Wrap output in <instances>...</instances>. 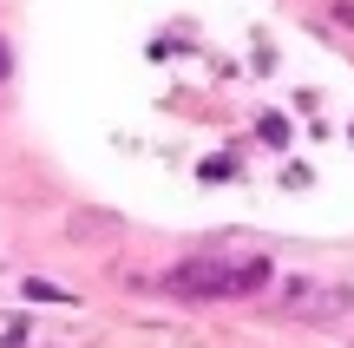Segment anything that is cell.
<instances>
[{"instance_id": "obj_1", "label": "cell", "mask_w": 354, "mask_h": 348, "mask_svg": "<svg viewBox=\"0 0 354 348\" xmlns=\"http://www.w3.org/2000/svg\"><path fill=\"white\" fill-rule=\"evenodd\" d=\"M276 309L295 315V322H328V315L348 309V289L342 283H315V276H295V283L276 289Z\"/></svg>"}, {"instance_id": "obj_2", "label": "cell", "mask_w": 354, "mask_h": 348, "mask_svg": "<svg viewBox=\"0 0 354 348\" xmlns=\"http://www.w3.org/2000/svg\"><path fill=\"white\" fill-rule=\"evenodd\" d=\"M171 296L184 302H210V296H236V263H216V257H190L165 276Z\"/></svg>"}, {"instance_id": "obj_3", "label": "cell", "mask_w": 354, "mask_h": 348, "mask_svg": "<svg viewBox=\"0 0 354 348\" xmlns=\"http://www.w3.org/2000/svg\"><path fill=\"white\" fill-rule=\"evenodd\" d=\"M263 283H269V263H256V257H250V263H236V296H256Z\"/></svg>"}, {"instance_id": "obj_4", "label": "cell", "mask_w": 354, "mask_h": 348, "mask_svg": "<svg viewBox=\"0 0 354 348\" xmlns=\"http://www.w3.org/2000/svg\"><path fill=\"white\" fill-rule=\"evenodd\" d=\"M26 296H33V302H66V289H59V283H39V276H33V283H26Z\"/></svg>"}, {"instance_id": "obj_5", "label": "cell", "mask_w": 354, "mask_h": 348, "mask_svg": "<svg viewBox=\"0 0 354 348\" xmlns=\"http://www.w3.org/2000/svg\"><path fill=\"white\" fill-rule=\"evenodd\" d=\"M7 79H13V46L0 39V86H7Z\"/></svg>"}, {"instance_id": "obj_6", "label": "cell", "mask_w": 354, "mask_h": 348, "mask_svg": "<svg viewBox=\"0 0 354 348\" xmlns=\"http://www.w3.org/2000/svg\"><path fill=\"white\" fill-rule=\"evenodd\" d=\"M335 20H342V26H354V7H335Z\"/></svg>"}]
</instances>
